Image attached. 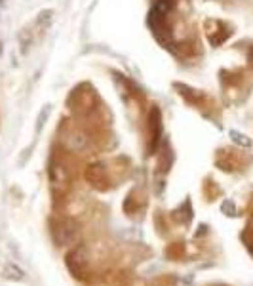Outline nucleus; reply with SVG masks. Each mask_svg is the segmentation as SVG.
<instances>
[{"mask_svg":"<svg viewBox=\"0 0 253 286\" xmlns=\"http://www.w3.org/2000/svg\"><path fill=\"white\" fill-rule=\"evenodd\" d=\"M4 277H6V279L21 280L23 279V271L19 269V267H15V265H8L6 269H4Z\"/></svg>","mask_w":253,"mask_h":286,"instance_id":"1","label":"nucleus"}]
</instances>
